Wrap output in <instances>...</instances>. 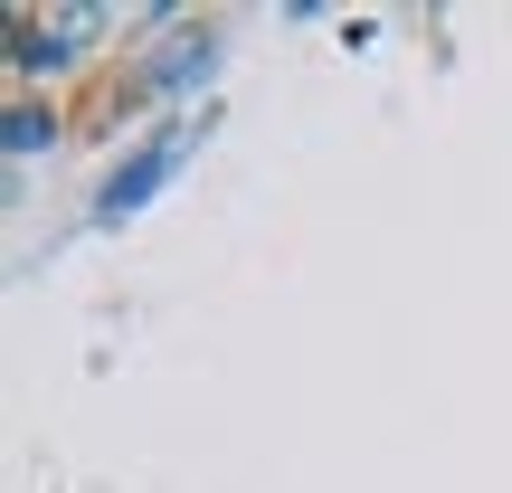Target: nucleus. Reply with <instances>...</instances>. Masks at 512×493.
<instances>
[{"instance_id": "nucleus-1", "label": "nucleus", "mask_w": 512, "mask_h": 493, "mask_svg": "<svg viewBox=\"0 0 512 493\" xmlns=\"http://www.w3.org/2000/svg\"><path fill=\"white\" fill-rule=\"evenodd\" d=\"M190 143H200V124H171V133H152V143H133L124 162L105 171V190H95V219L124 228L133 209H152V200H162V181L190 162Z\"/></svg>"}, {"instance_id": "nucleus-2", "label": "nucleus", "mask_w": 512, "mask_h": 493, "mask_svg": "<svg viewBox=\"0 0 512 493\" xmlns=\"http://www.w3.org/2000/svg\"><path fill=\"white\" fill-rule=\"evenodd\" d=\"M209 67H219V29H209V19H190V29H171L152 57H133V105H162V95L209 86Z\"/></svg>"}, {"instance_id": "nucleus-3", "label": "nucleus", "mask_w": 512, "mask_h": 493, "mask_svg": "<svg viewBox=\"0 0 512 493\" xmlns=\"http://www.w3.org/2000/svg\"><path fill=\"white\" fill-rule=\"evenodd\" d=\"M76 57V38H67V19H38V10H10V67L19 76H57Z\"/></svg>"}, {"instance_id": "nucleus-4", "label": "nucleus", "mask_w": 512, "mask_h": 493, "mask_svg": "<svg viewBox=\"0 0 512 493\" xmlns=\"http://www.w3.org/2000/svg\"><path fill=\"white\" fill-rule=\"evenodd\" d=\"M0 133H10V152H48V133H57V114H48V105H29V95H19V105H10V124H0Z\"/></svg>"}]
</instances>
